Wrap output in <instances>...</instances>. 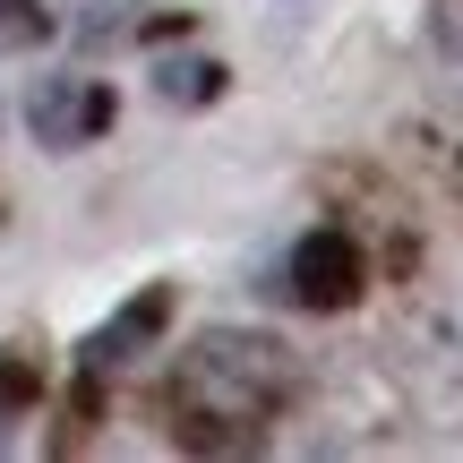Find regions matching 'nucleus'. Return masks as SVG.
I'll return each instance as SVG.
<instances>
[{
    "mask_svg": "<svg viewBox=\"0 0 463 463\" xmlns=\"http://www.w3.org/2000/svg\"><path fill=\"white\" fill-rule=\"evenodd\" d=\"M300 369L292 352L275 344V335H249V326H206L198 344L181 352V369H172V395L189 403V412H215L232 430H266V420L292 403Z\"/></svg>",
    "mask_w": 463,
    "mask_h": 463,
    "instance_id": "obj_1",
    "label": "nucleus"
},
{
    "mask_svg": "<svg viewBox=\"0 0 463 463\" xmlns=\"http://www.w3.org/2000/svg\"><path fill=\"white\" fill-rule=\"evenodd\" d=\"M223 86H232V69L215 52H172V61H155V95H164L172 112H206Z\"/></svg>",
    "mask_w": 463,
    "mask_h": 463,
    "instance_id": "obj_5",
    "label": "nucleus"
},
{
    "mask_svg": "<svg viewBox=\"0 0 463 463\" xmlns=\"http://www.w3.org/2000/svg\"><path fill=\"white\" fill-rule=\"evenodd\" d=\"M455 172H463V155H455Z\"/></svg>",
    "mask_w": 463,
    "mask_h": 463,
    "instance_id": "obj_9",
    "label": "nucleus"
},
{
    "mask_svg": "<svg viewBox=\"0 0 463 463\" xmlns=\"http://www.w3.org/2000/svg\"><path fill=\"white\" fill-rule=\"evenodd\" d=\"M52 34V17L34 9V0H0V52H17V43H43Z\"/></svg>",
    "mask_w": 463,
    "mask_h": 463,
    "instance_id": "obj_7",
    "label": "nucleus"
},
{
    "mask_svg": "<svg viewBox=\"0 0 463 463\" xmlns=\"http://www.w3.org/2000/svg\"><path fill=\"white\" fill-rule=\"evenodd\" d=\"M283 283H292L300 309L335 317V309H352V300L369 292V266H361V249H352V232H309V241L292 249V266H283Z\"/></svg>",
    "mask_w": 463,
    "mask_h": 463,
    "instance_id": "obj_3",
    "label": "nucleus"
},
{
    "mask_svg": "<svg viewBox=\"0 0 463 463\" xmlns=\"http://www.w3.org/2000/svg\"><path fill=\"white\" fill-rule=\"evenodd\" d=\"M34 395H43V369H34L26 352H9V361H0V412H26Z\"/></svg>",
    "mask_w": 463,
    "mask_h": 463,
    "instance_id": "obj_6",
    "label": "nucleus"
},
{
    "mask_svg": "<svg viewBox=\"0 0 463 463\" xmlns=\"http://www.w3.org/2000/svg\"><path fill=\"white\" fill-rule=\"evenodd\" d=\"M164 326H172V283H146V292H129L95 335H86V369L103 378V369H120V361H137V352H155V344H164Z\"/></svg>",
    "mask_w": 463,
    "mask_h": 463,
    "instance_id": "obj_4",
    "label": "nucleus"
},
{
    "mask_svg": "<svg viewBox=\"0 0 463 463\" xmlns=\"http://www.w3.org/2000/svg\"><path fill=\"white\" fill-rule=\"evenodd\" d=\"M438 61H447V78L463 86V0H447V9H438Z\"/></svg>",
    "mask_w": 463,
    "mask_h": 463,
    "instance_id": "obj_8",
    "label": "nucleus"
},
{
    "mask_svg": "<svg viewBox=\"0 0 463 463\" xmlns=\"http://www.w3.org/2000/svg\"><path fill=\"white\" fill-rule=\"evenodd\" d=\"M112 112H120L112 86H95V78H34V95H26V129L52 155H78L86 137H103Z\"/></svg>",
    "mask_w": 463,
    "mask_h": 463,
    "instance_id": "obj_2",
    "label": "nucleus"
}]
</instances>
